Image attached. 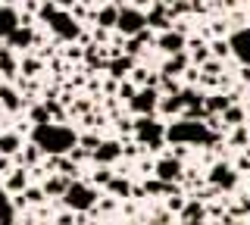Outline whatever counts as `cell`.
<instances>
[{
	"instance_id": "obj_21",
	"label": "cell",
	"mask_w": 250,
	"mask_h": 225,
	"mask_svg": "<svg viewBox=\"0 0 250 225\" xmlns=\"http://www.w3.org/2000/svg\"><path fill=\"white\" fill-rule=\"evenodd\" d=\"M0 110H6V113H19V110H25V106H22V97H19V88L0 84Z\"/></svg>"
},
{
	"instance_id": "obj_35",
	"label": "cell",
	"mask_w": 250,
	"mask_h": 225,
	"mask_svg": "<svg viewBox=\"0 0 250 225\" xmlns=\"http://www.w3.org/2000/svg\"><path fill=\"white\" fill-rule=\"evenodd\" d=\"M22 197H25L28 200V204H44V200H47V194H44V188H41V184H38V188H31V184H25V191H22Z\"/></svg>"
},
{
	"instance_id": "obj_7",
	"label": "cell",
	"mask_w": 250,
	"mask_h": 225,
	"mask_svg": "<svg viewBox=\"0 0 250 225\" xmlns=\"http://www.w3.org/2000/svg\"><path fill=\"white\" fill-rule=\"evenodd\" d=\"M122 160V138H100V144L91 150V163L97 166H113Z\"/></svg>"
},
{
	"instance_id": "obj_24",
	"label": "cell",
	"mask_w": 250,
	"mask_h": 225,
	"mask_svg": "<svg viewBox=\"0 0 250 225\" xmlns=\"http://www.w3.org/2000/svg\"><path fill=\"white\" fill-rule=\"evenodd\" d=\"M225 135H229V138H225V144H229V147H238V150H241V147L250 144V125H247V122H241V125H231Z\"/></svg>"
},
{
	"instance_id": "obj_18",
	"label": "cell",
	"mask_w": 250,
	"mask_h": 225,
	"mask_svg": "<svg viewBox=\"0 0 250 225\" xmlns=\"http://www.w3.org/2000/svg\"><path fill=\"white\" fill-rule=\"evenodd\" d=\"M25 184H28V169H25V166H13L10 172L3 175V191H6V194L25 191Z\"/></svg>"
},
{
	"instance_id": "obj_23",
	"label": "cell",
	"mask_w": 250,
	"mask_h": 225,
	"mask_svg": "<svg viewBox=\"0 0 250 225\" xmlns=\"http://www.w3.org/2000/svg\"><path fill=\"white\" fill-rule=\"evenodd\" d=\"M19 72L25 75V79H38V75L44 72V60L35 57V53H22L19 57Z\"/></svg>"
},
{
	"instance_id": "obj_42",
	"label": "cell",
	"mask_w": 250,
	"mask_h": 225,
	"mask_svg": "<svg viewBox=\"0 0 250 225\" xmlns=\"http://www.w3.org/2000/svg\"><path fill=\"white\" fill-rule=\"evenodd\" d=\"M128 3H131V6H138V10H147V6H153L156 0H128Z\"/></svg>"
},
{
	"instance_id": "obj_30",
	"label": "cell",
	"mask_w": 250,
	"mask_h": 225,
	"mask_svg": "<svg viewBox=\"0 0 250 225\" xmlns=\"http://www.w3.org/2000/svg\"><path fill=\"white\" fill-rule=\"evenodd\" d=\"M0 222H3V225L16 222V206H13V200H10L6 191H0Z\"/></svg>"
},
{
	"instance_id": "obj_17",
	"label": "cell",
	"mask_w": 250,
	"mask_h": 225,
	"mask_svg": "<svg viewBox=\"0 0 250 225\" xmlns=\"http://www.w3.org/2000/svg\"><path fill=\"white\" fill-rule=\"evenodd\" d=\"M13 160H16V166H25V169H31V166H38V163L44 160V150H41V147H38V144L28 138V144H22V150L16 153Z\"/></svg>"
},
{
	"instance_id": "obj_27",
	"label": "cell",
	"mask_w": 250,
	"mask_h": 225,
	"mask_svg": "<svg viewBox=\"0 0 250 225\" xmlns=\"http://www.w3.org/2000/svg\"><path fill=\"white\" fill-rule=\"evenodd\" d=\"M229 94L225 91H216V94H209V97H203V106H207V113H225L229 110Z\"/></svg>"
},
{
	"instance_id": "obj_43",
	"label": "cell",
	"mask_w": 250,
	"mask_h": 225,
	"mask_svg": "<svg viewBox=\"0 0 250 225\" xmlns=\"http://www.w3.org/2000/svg\"><path fill=\"white\" fill-rule=\"evenodd\" d=\"M50 3H57V6H60V10H69V6H72V3H75V0H50Z\"/></svg>"
},
{
	"instance_id": "obj_5",
	"label": "cell",
	"mask_w": 250,
	"mask_h": 225,
	"mask_svg": "<svg viewBox=\"0 0 250 225\" xmlns=\"http://www.w3.org/2000/svg\"><path fill=\"white\" fill-rule=\"evenodd\" d=\"M153 175H156V178H163V182L182 184V175H185V160L163 153V157H156V160H153Z\"/></svg>"
},
{
	"instance_id": "obj_40",
	"label": "cell",
	"mask_w": 250,
	"mask_h": 225,
	"mask_svg": "<svg viewBox=\"0 0 250 225\" xmlns=\"http://www.w3.org/2000/svg\"><path fill=\"white\" fill-rule=\"evenodd\" d=\"M53 222H60V225H75V213H72V209H66V213H57V216H53Z\"/></svg>"
},
{
	"instance_id": "obj_34",
	"label": "cell",
	"mask_w": 250,
	"mask_h": 225,
	"mask_svg": "<svg viewBox=\"0 0 250 225\" xmlns=\"http://www.w3.org/2000/svg\"><path fill=\"white\" fill-rule=\"evenodd\" d=\"M113 172H116L113 166H97V169H94V175H91V184H97V188H104V184L109 182V178H113Z\"/></svg>"
},
{
	"instance_id": "obj_38",
	"label": "cell",
	"mask_w": 250,
	"mask_h": 225,
	"mask_svg": "<svg viewBox=\"0 0 250 225\" xmlns=\"http://www.w3.org/2000/svg\"><path fill=\"white\" fill-rule=\"evenodd\" d=\"M229 32H231L229 19H216L213 25H209V35H213V38H225V35H229Z\"/></svg>"
},
{
	"instance_id": "obj_1",
	"label": "cell",
	"mask_w": 250,
	"mask_h": 225,
	"mask_svg": "<svg viewBox=\"0 0 250 225\" xmlns=\"http://www.w3.org/2000/svg\"><path fill=\"white\" fill-rule=\"evenodd\" d=\"M28 138L41 147L44 153H66L69 147L78 141V131L69 128L66 122H62V125L60 122H44V125H31Z\"/></svg>"
},
{
	"instance_id": "obj_36",
	"label": "cell",
	"mask_w": 250,
	"mask_h": 225,
	"mask_svg": "<svg viewBox=\"0 0 250 225\" xmlns=\"http://www.w3.org/2000/svg\"><path fill=\"white\" fill-rule=\"evenodd\" d=\"M66 60H72V63H82L84 60V47L78 41H69V47H66V53H62Z\"/></svg>"
},
{
	"instance_id": "obj_2",
	"label": "cell",
	"mask_w": 250,
	"mask_h": 225,
	"mask_svg": "<svg viewBox=\"0 0 250 225\" xmlns=\"http://www.w3.org/2000/svg\"><path fill=\"white\" fill-rule=\"evenodd\" d=\"M131 119H135L131 138H135L138 144H144L147 153H160L163 144H166V125L156 119V113L153 116H131Z\"/></svg>"
},
{
	"instance_id": "obj_3",
	"label": "cell",
	"mask_w": 250,
	"mask_h": 225,
	"mask_svg": "<svg viewBox=\"0 0 250 225\" xmlns=\"http://www.w3.org/2000/svg\"><path fill=\"white\" fill-rule=\"evenodd\" d=\"M97 197H100V188H97V184L72 178V182H69V188H66V194L60 197V206L72 209V213H82V209H91L94 204H97Z\"/></svg>"
},
{
	"instance_id": "obj_39",
	"label": "cell",
	"mask_w": 250,
	"mask_h": 225,
	"mask_svg": "<svg viewBox=\"0 0 250 225\" xmlns=\"http://www.w3.org/2000/svg\"><path fill=\"white\" fill-rule=\"evenodd\" d=\"M200 82V69L197 66H188L182 72V84H197Z\"/></svg>"
},
{
	"instance_id": "obj_37",
	"label": "cell",
	"mask_w": 250,
	"mask_h": 225,
	"mask_svg": "<svg viewBox=\"0 0 250 225\" xmlns=\"http://www.w3.org/2000/svg\"><path fill=\"white\" fill-rule=\"evenodd\" d=\"M78 144H82L84 150H94V147L100 144V135L97 131H82V135H78Z\"/></svg>"
},
{
	"instance_id": "obj_26",
	"label": "cell",
	"mask_w": 250,
	"mask_h": 225,
	"mask_svg": "<svg viewBox=\"0 0 250 225\" xmlns=\"http://www.w3.org/2000/svg\"><path fill=\"white\" fill-rule=\"evenodd\" d=\"M250 116L244 110V103H229V110L222 113V122H225V128H231V125H241V122H247Z\"/></svg>"
},
{
	"instance_id": "obj_8",
	"label": "cell",
	"mask_w": 250,
	"mask_h": 225,
	"mask_svg": "<svg viewBox=\"0 0 250 225\" xmlns=\"http://www.w3.org/2000/svg\"><path fill=\"white\" fill-rule=\"evenodd\" d=\"M144 25H147V16H144V10H138V6H131V3L119 6V19H116V32H122L125 38H128V35L141 32Z\"/></svg>"
},
{
	"instance_id": "obj_9",
	"label": "cell",
	"mask_w": 250,
	"mask_h": 225,
	"mask_svg": "<svg viewBox=\"0 0 250 225\" xmlns=\"http://www.w3.org/2000/svg\"><path fill=\"white\" fill-rule=\"evenodd\" d=\"M6 47L13 50H31L35 44H41V32H35L31 25H16L10 35H6Z\"/></svg>"
},
{
	"instance_id": "obj_14",
	"label": "cell",
	"mask_w": 250,
	"mask_h": 225,
	"mask_svg": "<svg viewBox=\"0 0 250 225\" xmlns=\"http://www.w3.org/2000/svg\"><path fill=\"white\" fill-rule=\"evenodd\" d=\"M144 16H147V25H150L153 32H166V28H172V19H169L166 3H163V0H156L153 6H147Z\"/></svg>"
},
{
	"instance_id": "obj_41",
	"label": "cell",
	"mask_w": 250,
	"mask_h": 225,
	"mask_svg": "<svg viewBox=\"0 0 250 225\" xmlns=\"http://www.w3.org/2000/svg\"><path fill=\"white\" fill-rule=\"evenodd\" d=\"M238 82H241V84H250V63L238 66Z\"/></svg>"
},
{
	"instance_id": "obj_11",
	"label": "cell",
	"mask_w": 250,
	"mask_h": 225,
	"mask_svg": "<svg viewBox=\"0 0 250 225\" xmlns=\"http://www.w3.org/2000/svg\"><path fill=\"white\" fill-rule=\"evenodd\" d=\"M229 41H231V57L238 63H250V25L229 32Z\"/></svg>"
},
{
	"instance_id": "obj_32",
	"label": "cell",
	"mask_w": 250,
	"mask_h": 225,
	"mask_svg": "<svg viewBox=\"0 0 250 225\" xmlns=\"http://www.w3.org/2000/svg\"><path fill=\"white\" fill-rule=\"evenodd\" d=\"M28 119H31V125H44V122H50V113H47L44 103H35V100H31L28 103Z\"/></svg>"
},
{
	"instance_id": "obj_28",
	"label": "cell",
	"mask_w": 250,
	"mask_h": 225,
	"mask_svg": "<svg viewBox=\"0 0 250 225\" xmlns=\"http://www.w3.org/2000/svg\"><path fill=\"white\" fill-rule=\"evenodd\" d=\"M141 222H160V225H169V222H175V213H169L163 204H156L147 216H141Z\"/></svg>"
},
{
	"instance_id": "obj_22",
	"label": "cell",
	"mask_w": 250,
	"mask_h": 225,
	"mask_svg": "<svg viewBox=\"0 0 250 225\" xmlns=\"http://www.w3.org/2000/svg\"><path fill=\"white\" fill-rule=\"evenodd\" d=\"M116 19H119V6L109 0V3H100L97 10H94V22L104 28H116Z\"/></svg>"
},
{
	"instance_id": "obj_31",
	"label": "cell",
	"mask_w": 250,
	"mask_h": 225,
	"mask_svg": "<svg viewBox=\"0 0 250 225\" xmlns=\"http://www.w3.org/2000/svg\"><path fill=\"white\" fill-rule=\"evenodd\" d=\"M225 63H229V60H219V57H207L203 60V63L197 66L203 75H222L225 72Z\"/></svg>"
},
{
	"instance_id": "obj_29",
	"label": "cell",
	"mask_w": 250,
	"mask_h": 225,
	"mask_svg": "<svg viewBox=\"0 0 250 225\" xmlns=\"http://www.w3.org/2000/svg\"><path fill=\"white\" fill-rule=\"evenodd\" d=\"M209 53L219 60H231V41H229V35L225 38H209Z\"/></svg>"
},
{
	"instance_id": "obj_20",
	"label": "cell",
	"mask_w": 250,
	"mask_h": 225,
	"mask_svg": "<svg viewBox=\"0 0 250 225\" xmlns=\"http://www.w3.org/2000/svg\"><path fill=\"white\" fill-rule=\"evenodd\" d=\"M22 144H25V135H19L16 128L0 131V153H3V157H16V153L22 150Z\"/></svg>"
},
{
	"instance_id": "obj_10",
	"label": "cell",
	"mask_w": 250,
	"mask_h": 225,
	"mask_svg": "<svg viewBox=\"0 0 250 225\" xmlns=\"http://www.w3.org/2000/svg\"><path fill=\"white\" fill-rule=\"evenodd\" d=\"M185 44H188V35H182V32H175V28H166V32H156L153 50H160L163 57H166V53L185 50Z\"/></svg>"
},
{
	"instance_id": "obj_15",
	"label": "cell",
	"mask_w": 250,
	"mask_h": 225,
	"mask_svg": "<svg viewBox=\"0 0 250 225\" xmlns=\"http://www.w3.org/2000/svg\"><path fill=\"white\" fill-rule=\"evenodd\" d=\"M185 100H182V91L178 94H160L156 100V116H166V119H175L178 113H182Z\"/></svg>"
},
{
	"instance_id": "obj_19",
	"label": "cell",
	"mask_w": 250,
	"mask_h": 225,
	"mask_svg": "<svg viewBox=\"0 0 250 225\" xmlns=\"http://www.w3.org/2000/svg\"><path fill=\"white\" fill-rule=\"evenodd\" d=\"M131 178L128 175H122V172H113V178L104 184V191L106 194H113V197H119V200H125V197H131Z\"/></svg>"
},
{
	"instance_id": "obj_13",
	"label": "cell",
	"mask_w": 250,
	"mask_h": 225,
	"mask_svg": "<svg viewBox=\"0 0 250 225\" xmlns=\"http://www.w3.org/2000/svg\"><path fill=\"white\" fill-rule=\"evenodd\" d=\"M191 66V57H188V50H175V53H166L163 57V63H156L163 75H175V79H182V72Z\"/></svg>"
},
{
	"instance_id": "obj_25",
	"label": "cell",
	"mask_w": 250,
	"mask_h": 225,
	"mask_svg": "<svg viewBox=\"0 0 250 225\" xmlns=\"http://www.w3.org/2000/svg\"><path fill=\"white\" fill-rule=\"evenodd\" d=\"M16 25H19V13H16L13 6L0 3V38H6Z\"/></svg>"
},
{
	"instance_id": "obj_12",
	"label": "cell",
	"mask_w": 250,
	"mask_h": 225,
	"mask_svg": "<svg viewBox=\"0 0 250 225\" xmlns=\"http://www.w3.org/2000/svg\"><path fill=\"white\" fill-rule=\"evenodd\" d=\"M175 222H185V225L207 222V206H203V200H197V197H191V194H188V200H185V206L178 209Z\"/></svg>"
},
{
	"instance_id": "obj_6",
	"label": "cell",
	"mask_w": 250,
	"mask_h": 225,
	"mask_svg": "<svg viewBox=\"0 0 250 225\" xmlns=\"http://www.w3.org/2000/svg\"><path fill=\"white\" fill-rule=\"evenodd\" d=\"M156 100H160V91L150 88V84H141L138 94L128 100V113L131 116H153L156 113Z\"/></svg>"
},
{
	"instance_id": "obj_33",
	"label": "cell",
	"mask_w": 250,
	"mask_h": 225,
	"mask_svg": "<svg viewBox=\"0 0 250 225\" xmlns=\"http://www.w3.org/2000/svg\"><path fill=\"white\" fill-rule=\"evenodd\" d=\"M135 94H138V84L131 82V79H119V88H116V97H119V100H125V103H128V100L135 97Z\"/></svg>"
},
{
	"instance_id": "obj_4",
	"label": "cell",
	"mask_w": 250,
	"mask_h": 225,
	"mask_svg": "<svg viewBox=\"0 0 250 225\" xmlns=\"http://www.w3.org/2000/svg\"><path fill=\"white\" fill-rule=\"evenodd\" d=\"M203 178H207V182H213L222 194L238 191V184H241V172H234V166H229L225 160H213Z\"/></svg>"
},
{
	"instance_id": "obj_16",
	"label": "cell",
	"mask_w": 250,
	"mask_h": 225,
	"mask_svg": "<svg viewBox=\"0 0 250 225\" xmlns=\"http://www.w3.org/2000/svg\"><path fill=\"white\" fill-rule=\"evenodd\" d=\"M69 182H72V178H66L62 172H47V178L41 182V188H44V194H47L50 200H57V197H62V194H66Z\"/></svg>"
}]
</instances>
